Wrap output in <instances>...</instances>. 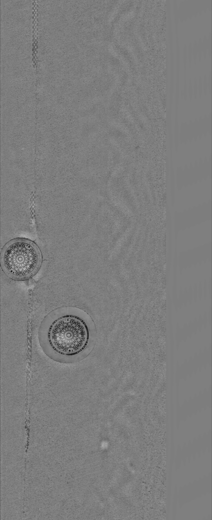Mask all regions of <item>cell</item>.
<instances>
[{"mask_svg":"<svg viewBox=\"0 0 212 520\" xmlns=\"http://www.w3.org/2000/svg\"><path fill=\"white\" fill-rule=\"evenodd\" d=\"M42 257L38 247L33 241L16 238L8 242L1 253L4 272L15 280H25L38 271Z\"/></svg>","mask_w":212,"mask_h":520,"instance_id":"1","label":"cell"},{"mask_svg":"<svg viewBox=\"0 0 212 520\" xmlns=\"http://www.w3.org/2000/svg\"><path fill=\"white\" fill-rule=\"evenodd\" d=\"M89 338L86 323L73 316L62 317L52 324L49 339L51 345L58 353L73 355L81 351L87 346Z\"/></svg>","mask_w":212,"mask_h":520,"instance_id":"2","label":"cell"}]
</instances>
